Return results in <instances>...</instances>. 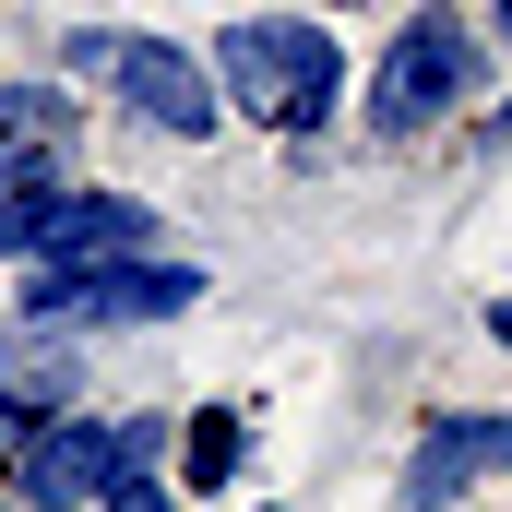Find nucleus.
Returning <instances> with one entry per match:
<instances>
[{"label":"nucleus","mask_w":512,"mask_h":512,"mask_svg":"<svg viewBox=\"0 0 512 512\" xmlns=\"http://www.w3.org/2000/svg\"><path fill=\"white\" fill-rule=\"evenodd\" d=\"M227 120L274 131V143H334V120L358 108V60L322 12H239L215 48H203Z\"/></svg>","instance_id":"f257e3e1"},{"label":"nucleus","mask_w":512,"mask_h":512,"mask_svg":"<svg viewBox=\"0 0 512 512\" xmlns=\"http://www.w3.org/2000/svg\"><path fill=\"white\" fill-rule=\"evenodd\" d=\"M489 72H501L489 24H477L465 0H417V12L382 36V60L358 72V108H346V120L370 131V143H393V155H417V143H441V131L477 120Z\"/></svg>","instance_id":"f03ea898"},{"label":"nucleus","mask_w":512,"mask_h":512,"mask_svg":"<svg viewBox=\"0 0 512 512\" xmlns=\"http://www.w3.org/2000/svg\"><path fill=\"white\" fill-rule=\"evenodd\" d=\"M215 298V262L191 251H108V262H24V286H12V322H48V334H84V346H108V334H167V322H191Z\"/></svg>","instance_id":"7ed1b4c3"},{"label":"nucleus","mask_w":512,"mask_h":512,"mask_svg":"<svg viewBox=\"0 0 512 512\" xmlns=\"http://www.w3.org/2000/svg\"><path fill=\"white\" fill-rule=\"evenodd\" d=\"M96 84H108V108H120L131 131H155V143H215V131H227V96H215V72H203L191 36L120 24V60H108Z\"/></svg>","instance_id":"20e7f679"},{"label":"nucleus","mask_w":512,"mask_h":512,"mask_svg":"<svg viewBox=\"0 0 512 512\" xmlns=\"http://www.w3.org/2000/svg\"><path fill=\"white\" fill-rule=\"evenodd\" d=\"M120 477V405H60V417H36L24 441H12V465H0V501L24 512H84L96 489Z\"/></svg>","instance_id":"39448f33"},{"label":"nucleus","mask_w":512,"mask_h":512,"mask_svg":"<svg viewBox=\"0 0 512 512\" xmlns=\"http://www.w3.org/2000/svg\"><path fill=\"white\" fill-rule=\"evenodd\" d=\"M489 477H512V405H441L393 465V512H465Z\"/></svg>","instance_id":"423d86ee"},{"label":"nucleus","mask_w":512,"mask_h":512,"mask_svg":"<svg viewBox=\"0 0 512 512\" xmlns=\"http://www.w3.org/2000/svg\"><path fill=\"white\" fill-rule=\"evenodd\" d=\"M84 131L96 108L60 72H0V191H60L84 179Z\"/></svg>","instance_id":"0eeeda50"},{"label":"nucleus","mask_w":512,"mask_h":512,"mask_svg":"<svg viewBox=\"0 0 512 512\" xmlns=\"http://www.w3.org/2000/svg\"><path fill=\"white\" fill-rule=\"evenodd\" d=\"M84 393H96V346H84V334L0 322V465H12V441H24L36 417H60V405H84Z\"/></svg>","instance_id":"6e6552de"},{"label":"nucleus","mask_w":512,"mask_h":512,"mask_svg":"<svg viewBox=\"0 0 512 512\" xmlns=\"http://www.w3.org/2000/svg\"><path fill=\"white\" fill-rule=\"evenodd\" d=\"M167 239V215L143 203V191H96V179H72L60 203H48V227H36V251L24 262H108V251H155ZM12 262V274H24Z\"/></svg>","instance_id":"1a4fd4ad"},{"label":"nucleus","mask_w":512,"mask_h":512,"mask_svg":"<svg viewBox=\"0 0 512 512\" xmlns=\"http://www.w3.org/2000/svg\"><path fill=\"white\" fill-rule=\"evenodd\" d=\"M179 501H227L251 477V417L239 405H179V453H167Z\"/></svg>","instance_id":"9d476101"},{"label":"nucleus","mask_w":512,"mask_h":512,"mask_svg":"<svg viewBox=\"0 0 512 512\" xmlns=\"http://www.w3.org/2000/svg\"><path fill=\"white\" fill-rule=\"evenodd\" d=\"M167 453H179V405H131L120 417V477H167Z\"/></svg>","instance_id":"9b49d317"},{"label":"nucleus","mask_w":512,"mask_h":512,"mask_svg":"<svg viewBox=\"0 0 512 512\" xmlns=\"http://www.w3.org/2000/svg\"><path fill=\"white\" fill-rule=\"evenodd\" d=\"M84 512H191V501H179V477H108Z\"/></svg>","instance_id":"f8f14e48"},{"label":"nucleus","mask_w":512,"mask_h":512,"mask_svg":"<svg viewBox=\"0 0 512 512\" xmlns=\"http://www.w3.org/2000/svg\"><path fill=\"white\" fill-rule=\"evenodd\" d=\"M108 60H120V24H72L60 36V84H96Z\"/></svg>","instance_id":"ddd939ff"},{"label":"nucleus","mask_w":512,"mask_h":512,"mask_svg":"<svg viewBox=\"0 0 512 512\" xmlns=\"http://www.w3.org/2000/svg\"><path fill=\"white\" fill-rule=\"evenodd\" d=\"M477 155H512V96H477V120H465Z\"/></svg>","instance_id":"4468645a"},{"label":"nucleus","mask_w":512,"mask_h":512,"mask_svg":"<svg viewBox=\"0 0 512 512\" xmlns=\"http://www.w3.org/2000/svg\"><path fill=\"white\" fill-rule=\"evenodd\" d=\"M477 322H489V346H501V358H512V286H501V298H489V310H477Z\"/></svg>","instance_id":"2eb2a0df"},{"label":"nucleus","mask_w":512,"mask_h":512,"mask_svg":"<svg viewBox=\"0 0 512 512\" xmlns=\"http://www.w3.org/2000/svg\"><path fill=\"white\" fill-rule=\"evenodd\" d=\"M477 24H489V48H501V60H512V0H489V12H477Z\"/></svg>","instance_id":"dca6fc26"},{"label":"nucleus","mask_w":512,"mask_h":512,"mask_svg":"<svg viewBox=\"0 0 512 512\" xmlns=\"http://www.w3.org/2000/svg\"><path fill=\"white\" fill-rule=\"evenodd\" d=\"M251 512H286V501H251Z\"/></svg>","instance_id":"f3484780"},{"label":"nucleus","mask_w":512,"mask_h":512,"mask_svg":"<svg viewBox=\"0 0 512 512\" xmlns=\"http://www.w3.org/2000/svg\"><path fill=\"white\" fill-rule=\"evenodd\" d=\"M0 512H24V501H0Z\"/></svg>","instance_id":"a211bd4d"}]
</instances>
